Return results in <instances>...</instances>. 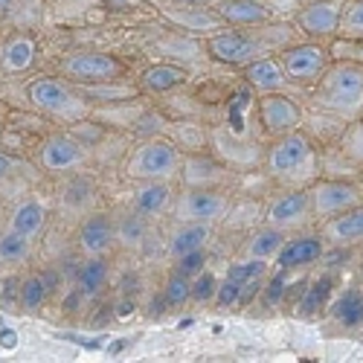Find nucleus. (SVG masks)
<instances>
[{
    "label": "nucleus",
    "mask_w": 363,
    "mask_h": 363,
    "mask_svg": "<svg viewBox=\"0 0 363 363\" xmlns=\"http://www.w3.org/2000/svg\"><path fill=\"white\" fill-rule=\"evenodd\" d=\"M308 201L314 218H331L346 209L363 203V186L349 184V180H314L308 186Z\"/></svg>",
    "instance_id": "nucleus-5"
},
{
    "label": "nucleus",
    "mask_w": 363,
    "mask_h": 363,
    "mask_svg": "<svg viewBox=\"0 0 363 363\" xmlns=\"http://www.w3.org/2000/svg\"><path fill=\"white\" fill-rule=\"evenodd\" d=\"M84 160V148L70 134H55L41 145V163L50 172H67Z\"/></svg>",
    "instance_id": "nucleus-15"
},
{
    "label": "nucleus",
    "mask_w": 363,
    "mask_h": 363,
    "mask_svg": "<svg viewBox=\"0 0 363 363\" xmlns=\"http://www.w3.org/2000/svg\"><path fill=\"white\" fill-rule=\"evenodd\" d=\"M33 58H35V44L29 38H15L4 50V67L12 70V73H21V70H26L29 65H33Z\"/></svg>",
    "instance_id": "nucleus-27"
},
{
    "label": "nucleus",
    "mask_w": 363,
    "mask_h": 363,
    "mask_svg": "<svg viewBox=\"0 0 363 363\" xmlns=\"http://www.w3.org/2000/svg\"><path fill=\"white\" fill-rule=\"evenodd\" d=\"M360 186H363V184H360Z\"/></svg>",
    "instance_id": "nucleus-45"
},
{
    "label": "nucleus",
    "mask_w": 363,
    "mask_h": 363,
    "mask_svg": "<svg viewBox=\"0 0 363 363\" xmlns=\"http://www.w3.org/2000/svg\"><path fill=\"white\" fill-rule=\"evenodd\" d=\"M209 238V224H198V221H189L184 224L174 235H172V253L174 256H184L189 250H198L206 245Z\"/></svg>",
    "instance_id": "nucleus-25"
},
{
    "label": "nucleus",
    "mask_w": 363,
    "mask_h": 363,
    "mask_svg": "<svg viewBox=\"0 0 363 363\" xmlns=\"http://www.w3.org/2000/svg\"><path fill=\"white\" fill-rule=\"evenodd\" d=\"M172 203V189L166 180H145V184L134 192V213L151 218V216H160L166 213Z\"/></svg>",
    "instance_id": "nucleus-19"
},
{
    "label": "nucleus",
    "mask_w": 363,
    "mask_h": 363,
    "mask_svg": "<svg viewBox=\"0 0 363 363\" xmlns=\"http://www.w3.org/2000/svg\"><path fill=\"white\" fill-rule=\"evenodd\" d=\"M267 169L277 180L285 184H314L317 174V148L302 131H291L285 137H277L267 148Z\"/></svg>",
    "instance_id": "nucleus-2"
},
{
    "label": "nucleus",
    "mask_w": 363,
    "mask_h": 363,
    "mask_svg": "<svg viewBox=\"0 0 363 363\" xmlns=\"http://www.w3.org/2000/svg\"><path fill=\"white\" fill-rule=\"evenodd\" d=\"M166 296H169L172 306H184L186 299H192V282H189V277H184L180 270H174V274L169 277V282H166Z\"/></svg>",
    "instance_id": "nucleus-35"
},
{
    "label": "nucleus",
    "mask_w": 363,
    "mask_h": 363,
    "mask_svg": "<svg viewBox=\"0 0 363 363\" xmlns=\"http://www.w3.org/2000/svg\"><path fill=\"white\" fill-rule=\"evenodd\" d=\"M47 294H50V279L47 277H29L21 285V306H23V311L35 314L47 302Z\"/></svg>",
    "instance_id": "nucleus-30"
},
{
    "label": "nucleus",
    "mask_w": 363,
    "mask_h": 363,
    "mask_svg": "<svg viewBox=\"0 0 363 363\" xmlns=\"http://www.w3.org/2000/svg\"><path fill=\"white\" fill-rule=\"evenodd\" d=\"M108 285V264L102 256H90L82 262L79 274H76V288L84 294V299H96Z\"/></svg>",
    "instance_id": "nucleus-21"
},
{
    "label": "nucleus",
    "mask_w": 363,
    "mask_h": 363,
    "mask_svg": "<svg viewBox=\"0 0 363 363\" xmlns=\"http://www.w3.org/2000/svg\"><path fill=\"white\" fill-rule=\"evenodd\" d=\"M285 274H288V270L279 267V274L262 288V302H264V306H277V302L285 296V285H288L285 282Z\"/></svg>",
    "instance_id": "nucleus-38"
},
{
    "label": "nucleus",
    "mask_w": 363,
    "mask_h": 363,
    "mask_svg": "<svg viewBox=\"0 0 363 363\" xmlns=\"http://www.w3.org/2000/svg\"><path fill=\"white\" fill-rule=\"evenodd\" d=\"M311 201H308V189H291L285 195H279L267 209V224L270 227H279V230H288V227H299L311 218Z\"/></svg>",
    "instance_id": "nucleus-12"
},
{
    "label": "nucleus",
    "mask_w": 363,
    "mask_h": 363,
    "mask_svg": "<svg viewBox=\"0 0 363 363\" xmlns=\"http://www.w3.org/2000/svg\"><path fill=\"white\" fill-rule=\"evenodd\" d=\"M317 108L343 116V119H360L363 116V65L360 62H335L325 67V73L317 79L314 90Z\"/></svg>",
    "instance_id": "nucleus-1"
},
{
    "label": "nucleus",
    "mask_w": 363,
    "mask_h": 363,
    "mask_svg": "<svg viewBox=\"0 0 363 363\" xmlns=\"http://www.w3.org/2000/svg\"><path fill=\"white\" fill-rule=\"evenodd\" d=\"M340 9L343 4L337 0H314L296 15V26L306 33L311 41H323L337 35V26H340Z\"/></svg>",
    "instance_id": "nucleus-11"
},
{
    "label": "nucleus",
    "mask_w": 363,
    "mask_h": 363,
    "mask_svg": "<svg viewBox=\"0 0 363 363\" xmlns=\"http://www.w3.org/2000/svg\"><path fill=\"white\" fill-rule=\"evenodd\" d=\"M123 62L111 52H73L62 62V73L73 84H105L123 76Z\"/></svg>",
    "instance_id": "nucleus-6"
},
{
    "label": "nucleus",
    "mask_w": 363,
    "mask_h": 363,
    "mask_svg": "<svg viewBox=\"0 0 363 363\" xmlns=\"http://www.w3.org/2000/svg\"><path fill=\"white\" fill-rule=\"evenodd\" d=\"M285 233L279 230V227H264L262 233H256L253 235V241L247 245V256H253V259H264V262H270L274 259L277 262V256H279V250H282V245H285Z\"/></svg>",
    "instance_id": "nucleus-23"
},
{
    "label": "nucleus",
    "mask_w": 363,
    "mask_h": 363,
    "mask_svg": "<svg viewBox=\"0 0 363 363\" xmlns=\"http://www.w3.org/2000/svg\"><path fill=\"white\" fill-rule=\"evenodd\" d=\"M218 15L233 26H262L270 21V9L259 0H224L218 6Z\"/></svg>",
    "instance_id": "nucleus-18"
},
{
    "label": "nucleus",
    "mask_w": 363,
    "mask_h": 363,
    "mask_svg": "<svg viewBox=\"0 0 363 363\" xmlns=\"http://www.w3.org/2000/svg\"><path fill=\"white\" fill-rule=\"evenodd\" d=\"M90 198H94V189H90L87 180L76 177L73 184H67V195H65V203H67V206L84 209V203H90Z\"/></svg>",
    "instance_id": "nucleus-36"
},
{
    "label": "nucleus",
    "mask_w": 363,
    "mask_h": 363,
    "mask_svg": "<svg viewBox=\"0 0 363 363\" xmlns=\"http://www.w3.org/2000/svg\"><path fill=\"white\" fill-rule=\"evenodd\" d=\"M331 277H320V279H314L308 288H306V294H302V299H299V314L302 317H314V314H320V311H325L328 308V299H331Z\"/></svg>",
    "instance_id": "nucleus-24"
},
{
    "label": "nucleus",
    "mask_w": 363,
    "mask_h": 363,
    "mask_svg": "<svg viewBox=\"0 0 363 363\" xmlns=\"http://www.w3.org/2000/svg\"><path fill=\"white\" fill-rule=\"evenodd\" d=\"M325 245L331 247H352V245H363V203L346 209L340 216H331L323 221V233Z\"/></svg>",
    "instance_id": "nucleus-13"
},
{
    "label": "nucleus",
    "mask_w": 363,
    "mask_h": 363,
    "mask_svg": "<svg viewBox=\"0 0 363 363\" xmlns=\"http://www.w3.org/2000/svg\"><path fill=\"white\" fill-rule=\"evenodd\" d=\"M203 264H206V253H203V247L189 250V253H184V256H177V270H180L184 277H198L201 270H203Z\"/></svg>",
    "instance_id": "nucleus-37"
},
{
    "label": "nucleus",
    "mask_w": 363,
    "mask_h": 363,
    "mask_svg": "<svg viewBox=\"0 0 363 363\" xmlns=\"http://www.w3.org/2000/svg\"><path fill=\"white\" fill-rule=\"evenodd\" d=\"M224 213H227V198L218 195L216 189H209V186H192L177 203V218L184 224H189V221L213 224Z\"/></svg>",
    "instance_id": "nucleus-10"
},
{
    "label": "nucleus",
    "mask_w": 363,
    "mask_h": 363,
    "mask_svg": "<svg viewBox=\"0 0 363 363\" xmlns=\"http://www.w3.org/2000/svg\"><path fill=\"white\" fill-rule=\"evenodd\" d=\"M184 82H186V70H180L174 65H155L143 70L140 76V87L145 94H169V90L180 87Z\"/></svg>",
    "instance_id": "nucleus-20"
},
{
    "label": "nucleus",
    "mask_w": 363,
    "mask_h": 363,
    "mask_svg": "<svg viewBox=\"0 0 363 363\" xmlns=\"http://www.w3.org/2000/svg\"><path fill=\"white\" fill-rule=\"evenodd\" d=\"M279 65L288 82H317L331 65V52L320 41H302V44H291L282 50Z\"/></svg>",
    "instance_id": "nucleus-7"
},
{
    "label": "nucleus",
    "mask_w": 363,
    "mask_h": 363,
    "mask_svg": "<svg viewBox=\"0 0 363 363\" xmlns=\"http://www.w3.org/2000/svg\"><path fill=\"white\" fill-rule=\"evenodd\" d=\"M328 52H331V58L335 62H360L363 65V41H357V38H337L335 44L328 47Z\"/></svg>",
    "instance_id": "nucleus-33"
},
{
    "label": "nucleus",
    "mask_w": 363,
    "mask_h": 363,
    "mask_svg": "<svg viewBox=\"0 0 363 363\" xmlns=\"http://www.w3.org/2000/svg\"><path fill=\"white\" fill-rule=\"evenodd\" d=\"M221 177H224V169L206 157H201V160L195 157L186 163V184L189 186H213Z\"/></svg>",
    "instance_id": "nucleus-28"
},
{
    "label": "nucleus",
    "mask_w": 363,
    "mask_h": 363,
    "mask_svg": "<svg viewBox=\"0 0 363 363\" xmlns=\"http://www.w3.org/2000/svg\"><path fill=\"white\" fill-rule=\"evenodd\" d=\"M177 163H180V155L169 140H148L131 155L125 172L128 177L143 180V184L145 180H169L174 177Z\"/></svg>",
    "instance_id": "nucleus-3"
},
{
    "label": "nucleus",
    "mask_w": 363,
    "mask_h": 363,
    "mask_svg": "<svg viewBox=\"0 0 363 363\" xmlns=\"http://www.w3.org/2000/svg\"><path fill=\"white\" fill-rule=\"evenodd\" d=\"M26 96L44 113L62 116V119L84 116V102H82V96H76V90L67 82H58V79H50V76L35 79V82H29Z\"/></svg>",
    "instance_id": "nucleus-4"
},
{
    "label": "nucleus",
    "mask_w": 363,
    "mask_h": 363,
    "mask_svg": "<svg viewBox=\"0 0 363 363\" xmlns=\"http://www.w3.org/2000/svg\"><path fill=\"white\" fill-rule=\"evenodd\" d=\"M259 123L270 137H285L291 131H299L302 111L291 96L282 94V90H277V94H262V99H259Z\"/></svg>",
    "instance_id": "nucleus-9"
},
{
    "label": "nucleus",
    "mask_w": 363,
    "mask_h": 363,
    "mask_svg": "<svg viewBox=\"0 0 363 363\" xmlns=\"http://www.w3.org/2000/svg\"><path fill=\"white\" fill-rule=\"evenodd\" d=\"M218 279H216V274H213V270H201V274L192 279V299L195 302H201V306H203V302H213L216 299V294H218Z\"/></svg>",
    "instance_id": "nucleus-32"
},
{
    "label": "nucleus",
    "mask_w": 363,
    "mask_h": 363,
    "mask_svg": "<svg viewBox=\"0 0 363 363\" xmlns=\"http://www.w3.org/2000/svg\"><path fill=\"white\" fill-rule=\"evenodd\" d=\"M238 296H241V282L224 277V282L218 285L216 302H218V306H238Z\"/></svg>",
    "instance_id": "nucleus-41"
},
{
    "label": "nucleus",
    "mask_w": 363,
    "mask_h": 363,
    "mask_svg": "<svg viewBox=\"0 0 363 363\" xmlns=\"http://www.w3.org/2000/svg\"><path fill=\"white\" fill-rule=\"evenodd\" d=\"M206 52L221 65L230 67H247L250 62L264 55V47L259 41V35L253 33H238L235 29H224V33H216L213 38L206 41Z\"/></svg>",
    "instance_id": "nucleus-8"
},
{
    "label": "nucleus",
    "mask_w": 363,
    "mask_h": 363,
    "mask_svg": "<svg viewBox=\"0 0 363 363\" xmlns=\"http://www.w3.org/2000/svg\"><path fill=\"white\" fill-rule=\"evenodd\" d=\"M29 256V238L9 230L6 235H0V262L4 264H18Z\"/></svg>",
    "instance_id": "nucleus-31"
},
{
    "label": "nucleus",
    "mask_w": 363,
    "mask_h": 363,
    "mask_svg": "<svg viewBox=\"0 0 363 363\" xmlns=\"http://www.w3.org/2000/svg\"><path fill=\"white\" fill-rule=\"evenodd\" d=\"M128 346V340H113V343H108V354H119Z\"/></svg>",
    "instance_id": "nucleus-44"
},
{
    "label": "nucleus",
    "mask_w": 363,
    "mask_h": 363,
    "mask_svg": "<svg viewBox=\"0 0 363 363\" xmlns=\"http://www.w3.org/2000/svg\"><path fill=\"white\" fill-rule=\"evenodd\" d=\"M323 256H325V238L323 235H296L282 245V250L277 256V267H282V270L308 267V264H317Z\"/></svg>",
    "instance_id": "nucleus-14"
},
{
    "label": "nucleus",
    "mask_w": 363,
    "mask_h": 363,
    "mask_svg": "<svg viewBox=\"0 0 363 363\" xmlns=\"http://www.w3.org/2000/svg\"><path fill=\"white\" fill-rule=\"evenodd\" d=\"M116 241V227L108 216L96 213L90 216L82 230H79V247L87 253V256H105L111 250V245Z\"/></svg>",
    "instance_id": "nucleus-16"
},
{
    "label": "nucleus",
    "mask_w": 363,
    "mask_h": 363,
    "mask_svg": "<svg viewBox=\"0 0 363 363\" xmlns=\"http://www.w3.org/2000/svg\"><path fill=\"white\" fill-rule=\"evenodd\" d=\"M116 238L125 241V245H137V241L143 238V218H140V213L137 216H128L123 221V227L116 230Z\"/></svg>",
    "instance_id": "nucleus-39"
},
{
    "label": "nucleus",
    "mask_w": 363,
    "mask_h": 363,
    "mask_svg": "<svg viewBox=\"0 0 363 363\" xmlns=\"http://www.w3.org/2000/svg\"><path fill=\"white\" fill-rule=\"evenodd\" d=\"M256 277H264V259H253L250 256L247 262H235L227 270V279H235L241 285H245L247 279H256Z\"/></svg>",
    "instance_id": "nucleus-34"
},
{
    "label": "nucleus",
    "mask_w": 363,
    "mask_h": 363,
    "mask_svg": "<svg viewBox=\"0 0 363 363\" xmlns=\"http://www.w3.org/2000/svg\"><path fill=\"white\" fill-rule=\"evenodd\" d=\"M0 343H4L6 349H12V346H18V335L12 328H4V331H0Z\"/></svg>",
    "instance_id": "nucleus-42"
},
{
    "label": "nucleus",
    "mask_w": 363,
    "mask_h": 363,
    "mask_svg": "<svg viewBox=\"0 0 363 363\" xmlns=\"http://www.w3.org/2000/svg\"><path fill=\"white\" fill-rule=\"evenodd\" d=\"M360 302H363V291L360 288H349V291L340 294V299L331 302L328 311L343 325H360Z\"/></svg>",
    "instance_id": "nucleus-26"
},
{
    "label": "nucleus",
    "mask_w": 363,
    "mask_h": 363,
    "mask_svg": "<svg viewBox=\"0 0 363 363\" xmlns=\"http://www.w3.org/2000/svg\"><path fill=\"white\" fill-rule=\"evenodd\" d=\"M44 218H47V209H44L38 201H26V203H21L15 213H12L9 230H15V233H21V235H26V238H33V235L41 233Z\"/></svg>",
    "instance_id": "nucleus-22"
},
{
    "label": "nucleus",
    "mask_w": 363,
    "mask_h": 363,
    "mask_svg": "<svg viewBox=\"0 0 363 363\" xmlns=\"http://www.w3.org/2000/svg\"><path fill=\"white\" fill-rule=\"evenodd\" d=\"M343 145H346V151L354 160H363V119H354V123H352Z\"/></svg>",
    "instance_id": "nucleus-40"
},
{
    "label": "nucleus",
    "mask_w": 363,
    "mask_h": 363,
    "mask_svg": "<svg viewBox=\"0 0 363 363\" xmlns=\"http://www.w3.org/2000/svg\"><path fill=\"white\" fill-rule=\"evenodd\" d=\"M245 79L253 90H259V94H277V90H282L288 82L279 58H267V55L256 58V62H250L245 67Z\"/></svg>",
    "instance_id": "nucleus-17"
},
{
    "label": "nucleus",
    "mask_w": 363,
    "mask_h": 363,
    "mask_svg": "<svg viewBox=\"0 0 363 363\" xmlns=\"http://www.w3.org/2000/svg\"><path fill=\"white\" fill-rule=\"evenodd\" d=\"M337 35L363 41V0H346V4H343Z\"/></svg>",
    "instance_id": "nucleus-29"
},
{
    "label": "nucleus",
    "mask_w": 363,
    "mask_h": 363,
    "mask_svg": "<svg viewBox=\"0 0 363 363\" xmlns=\"http://www.w3.org/2000/svg\"><path fill=\"white\" fill-rule=\"evenodd\" d=\"M12 172V157L9 155H4V151H0V177H6Z\"/></svg>",
    "instance_id": "nucleus-43"
}]
</instances>
